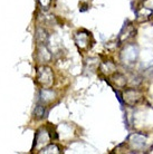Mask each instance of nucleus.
Listing matches in <instances>:
<instances>
[{
  "mask_svg": "<svg viewBox=\"0 0 153 154\" xmlns=\"http://www.w3.org/2000/svg\"><path fill=\"white\" fill-rule=\"evenodd\" d=\"M89 38H91V34L88 31H78L75 35V42L80 50L88 49L89 48Z\"/></svg>",
  "mask_w": 153,
  "mask_h": 154,
  "instance_id": "7ed1b4c3",
  "label": "nucleus"
},
{
  "mask_svg": "<svg viewBox=\"0 0 153 154\" xmlns=\"http://www.w3.org/2000/svg\"><path fill=\"white\" fill-rule=\"evenodd\" d=\"M37 58L40 63H47L50 60V54L45 45L39 44L37 47Z\"/></svg>",
  "mask_w": 153,
  "mask_h": 154,
  "instance_id": "0eeeda50",
  "label": "nucleus"
},
{
  "mask_svg": "<svg viewBox=\"0 0 153 154\" xmlns=\"http://www.w3.org/2000/svg\"><path fill=\"white\" fill-rule=\"evenodd\" d=\"M131 145L135 149V150H140L145 145V137H143L141 134H132L129 137Z\"/></svg>",
  "mask_w": 153,
  "mask_h": 154,
  "instance_id": "423d86ee",
  "label": "nucleus"
},
{
  "mask_svg": "<svg viewBox=\"0 0 153 154\" xmlns=\"http://www.w3.org/2000/svg\"><path fill=\"white\" fill-rule=\"evenodd\" d=\"M45 114H46V108H45V105L42 104H37L36 107L34 109V116L36 119H42L45 117Z\"/></svg>",
  "mask_w": 153,
  "mask_h": 154,
  "instance_id": "6e6552de",
  "label": "nucleus"
},
{
  "mask_svg": "<svg viewBox=\"0 0 153 154\" xmlns=\"http://www.w3.org/2000/svg\"><path fill=\"white\" fill-rule=\"evenodd\" d=\"M56 98V93L53 89L49 88H42L39 92V103L42 105H47L52 103Z\"/></svg>",
  "mask_w": 153,
  "mask_h": 154,
  "instance_id": "20e7f679",
  "label": "nucleus"
},
{
  "mask_svg": "<svg viewBox=\"0 0 153 154\" xmlns=\"http://www.w3.org/2000/svg\"><path fill=\"white\" fill-rule=\"evenodd\" d=\"M39 153H46V154H58L61 153V150H59V147H58L57 144H48L46 146L42 149V150L39 151Z\"/></svg>",
  "mask_w": 153,
  "mask_h": 154,
  "instance_id": "1a4fd4ad",
  "label": "nucleus"
},
{
  "mask_svg": "<svg viewBox=\"0 0 153 154\" xmlns=\"http://www.w3.org/2000/svg\"><path fill=\"white\" fill-rule=\"evenodd\" d=\"M50 140H52V134L49 133V131L47 128H45V127L39 128L38 131L36 132V135H35L33 151L36 150L39 153V151L49 144Z\"/></svg>",
  "mask_w": 153,
  "mask_h": 154,
  "instance_id": "f03ea898",
  "label": "nucleus"
},
{
  "mask_svg": "<svg viewBox=\"0 0 153 154\" xmlns=\"http://www.w3.org/2000/svg\"><path fill=\"white\" fill-rule=\"evenodd\" d=\"M138 56V50L133 46H127L122 53V59L126 63H133Z\"/></svg>",
  "mask_w": 153,
  "mask_h": 154,
  "instance_id": "39448f33",
  "label": "nucleus"
},
{
  "mask_svg": "<svg viewBox=\"0 0 153 154\" xmlns=\"http://www.w3.org/2000/svg\"><path fill=\"white\" fill-rule=\"evenodd\" d=\"M52 1H53V0H38V4L42 9L47 10V9H49L50 5H52Z\"/></svg>",
  "mask_w": 153,
  "mask_h": 154,
  "instance_id": "9d476101",
  "label": "nucleus"
},
{
  "mask_svg": "<svg viewBox=\"0 0 153 154\" xmlns=\"http://www.w3.org/2000/svg\"><path fill=\"white\" fill-rule=\"evenodd\" d=\"M36 81L42 88H49L54 84V73L48 66H40L36 72Z\"/></svg>",
  "mask_w": 153,
  "mask_h": 154,
  "instance_id": "f257e3e1",
  "label": "nucleus"
}]
</instances>
